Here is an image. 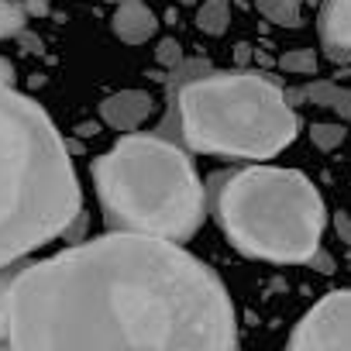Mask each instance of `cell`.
<instances>
[{
	"mask_svg": "<svg viewBox=\"0 0 351 351\" xmlns=\"http://www.w3.org/2000/svg\"><path fill=\"white\" fill-rule=\"evenodd\" d=\"M207 200L224 238L248 258L310 265L320 252L327 210L317 186L296 169L245 165L214 172Z\"/></svg>",
	"mask_w": 351,
	"mask_h": 351,
	"instance_id": "5",
	"label": "cell"
},
{
	"mask_svg": "<svg viewBox=\"0 0 351 351\" xmlns=\"http://www.w3.org/2000/svg\"><path fill=\"white\" fill-rule=\"evenodd\" d=\"M155 62L162 66V69H176L183 62V49H180V42L176 38H162L158 45H155Z\"/></svg>",
	"mask_w": 351,
	"mask_h": 351,
	"instance_id": "16",
	"label": "cell"
},
{
	"mask_svg": "<svg viewBox=\"0 0 351 351\" xmlns=\"http://www.w3.org/2000/svg\"><path fill=\"white\" fill-rule=\"evenodd\" d=\"M286 100L293 107H300V104L324 107V110H334L337 117L351 121V90L334 83V80H313L306 86H293V90H286Z\"/></svg>",
	"mask_w": 351,
	"mask_h": 351,
	"instance_id": "9",
	"label": "cell"
},
{
	"mask_svg": "<svg viewBox=\"0 0 351 351\" xmlns=\"http://www.w3.org/2000/svg\"><path fill=\"white\" fill-rule=\"evenodd\" d=\"M0 80H8V83H14V66H11L8 59H0Z\"/></svg>",
	"mask_w": 351,
	"mask_h": 351,
	"instance_id": "22",
	"label": "cell"
},
{
	"mask_svg": "<svg viewBox=\"0 0 351 351\" xmlns=\"http://www.w3.org/2000/svg\"><path fill=\"white\" fill-rule=\"evenodd\" d=\"M25 8H28L32 18H45L52 11V0H25Z\"/></svg>",
	"mask_w": 351,
	"mask_h": 351,
	"instance_id": "20",
	"label": "cell"
},
{
	"mask_svg": "<svg viewBox=\"0 0 351 351\" xmlns=\"http://www.w3.org/2000/svg\"><path fill=\"white\" fill-rule=\"evenodd\" d=\"M76 134H80V138H93V134H97V124H93V121H86V124H80V128H76Z\"/></svg>",
	"mask_w": 351,
	"mask_h": 351,
	"instance_id": "23",
	"label": "cell"
},
{
	"mask_svg": "<svg viewBox=\"0 0 351 351\" xmlns=\"http://www.w3.org/2000/svg\"><path fill=\"white\" fill-rule=\"evenodd\" d=\"M317 35L330 62H351V0H320Z\"/></svg>",
	"mask_w": 351,
	"mask_h": 351,
	"instance_id": "7",
	"label": "cell"
},
{
	"mask_svg": "<svg viewBox=\"0 0 351 351\" xmlns=\"http://www.w3.org/2000/svg\"><path fill=\"white\" fill-rule=\"evenodd\" d=\"M186 152L162 131H128L110 152L93 158V186L107 228L169 241L193 238L210 200Z\"/></svg>",
	"mask_w": 351,
	"mask_h": 351,
	"instance_id": "4",
	"label": "cell"
},
{
	"mask_svg": "<svg viewBox=\"0 0 351 351\" xmlns=\"http://www.w3.org/2000/svg\"><path fill=\"white\" fill-rule=\"evenodd\" d=\"M289 348H351V289L320 300L293 327Z\"/></svg>",
	"mask_w": 351,
	"mask_h": 351,
	"instance_id": "6",
	"label": "cell"
},
{
	"mask_svg": "<svg viewBox=\"0 0 351 351\" xmlns=\"http://www.w3.org/2000/svg\"><path fill=\"white\" fill-rule=\"evenodd\" d=\"M162 134L190 152L221 158H272L296 138V114L279 80L238 66L217 73L207 59H183L165 76Z\"/></svg>",
	"mask_w": 351,
	"mask_h": 351,
	"instance_id": "3",
	"label": "cell"
},
{
	"mask_svg": "<svg viewBox=\"0 0 351 351\" xmlns=\"http://www.w3.org/2000/svg\"><path fill=\"white\" fill-rule=\"evenodd\" d=\"M18 42H21V49H25V52H42V38H38V35H32L28 28L18 35Z\"/></svg>",
	"mask_w": 351,
	"mask_h": 351,
	"instance_id": "21",
	"label": "cell"
},
{
	"mask_svg": "<svg viewBox=\"0 0 351 351\" xmlns=\"http://www.w3.org/2000/svg\"><path fill=\"white\" fill-rule=\"evenodd\" d=\"M334 231H337V238L344 241V248H348V255H351V214L337 210V214H334Z\"/></svg>",
	"mask_w": 351,
	"mask_h": 351,
	"instance_id": "17",
	"label": "cell"
},
{
	"mask_svg": "<svg viewBox=\"0 0 351 351\" xmlns=\"http://www.w3.org/2000/svg\"><path fill=\"white\" fill-rule=\"evenodd\" d=\"M80 214L69 145L32 97L0 80V269L66 238Z\"/></svg>",
	"mask_w": 351,
	"mask_h": 351,
	"instance_id": "2",
	"label": "cell"
},
{
	"mask_svg": "<svg viewBox=\"0 0 351 351\" xmlns=\"http://www.w3.org/2000/svg\"><path fill=\"white\" fill-rule=\"evenodd\" d=\"M310 138H313V145H317L320 152H334V148H341V145H344L348 131H344V124L317 121V124H310Z\"/></svg>",
	"mask_w": 351,
	"mask_h": 351,
	"instance_id": "15",
	"label": "cell"
},
{
	"mask_svg": "<svg viewBox=\"0 0 351 351\" xmlns=\"http://www.w3.org/2000/svg\"><path fill=\"white\" fill-rule=\"evenodd\" d=\"M231 25V0H204L197 11V28L204 35H224Z\"/></svg>",
	"mask_w": 351,
	"mask_h": 351,
	"instance_id": "11",
	"label": "cell"
},
{
	"mask_svg": "<svg viewBox=\"0 0 351 351\" xmlns=\"http://www.w3.org/2000/svg\"><path fill=\"white\" fill-rule=\"evenodd\" d=\"M234 306L210 265L169 238L110 231L0 269V348H234Z\"/></svg>",
	"mask_w": 351,
	"mask_h": 351,
	"instance_id": "1",
	"label": "cell"
},
{
	"mask_svg": "<svg viewBox=\"0 0 351 351\" xmlns=\"http://www.w3.org/2000/svg\"><path fill=\"white\" fill-rule=\"evenodd\" d=\"M155 110V100L152 93L145 90H121V93H110L104 104H100V121L114 131H138Z\"/></svg>",
	"mask_w": 351,
	"mask_h": 351,
	"instance_id": "8",
	"label": "cell"
},
{
	"mask_svg": "<svg viewBox=\"0 0 351 351\" xmlns=\"http://www.w3.org/2000/svg\"><path fill=\"white\" fill-rule=\"evenodd\" d=\"M110 28H114V35H117L121 42L141 45V42H148V38L155 35L158 18L152 14V8L145 4V0H121L117 11H114V18H110Z\"/></svg>",
	"mask_w": 351,
	"mask_h": 351,
	"instance_id": "10",
	"label": "cell"
},
{
	"mask_svg": "<svg viewBox=\"0 0 351 351\" xmlns=\"http://www.w3.org/2000/svg\"><path fill=\"white\" fill-rule=\"evenodd\" d=\"M306 4H320V0H306Z\"/></svg>",
	"mask_w": 351,
	"mask_h": 351,
	"instance_id": "25",
	"label": "cell"
},
{
	"mask_svg": "<svg viewBox=\"0 0 351 351\" xmlns=\"http://www.w3.org/2000/svg\"><path fill=\"white\" fill-rule=\"evenodd\" d=\"M114 4H121V0H114Z\"/></svg>",
	"mask_w": 351,
	"mask_h": 351,
	"instance_id": "26",
	"label": "cell"
},
{
	"mask_svg": "<svg viewBox=\"0 0 351 351\" xmlns=\"http://www.w3.org/2000/svg\"><path fill=\"white\" fill-rule=\"evenodd\" d=\"M28 8L21 0H0V38H18L28 28Z\"/></svg>",
	"mask_w": 351,
	"mask_h": 351,
	"instance_id": "13",
	"label": "cell"
},
{
	"mask_svg": "<svg viewBox=\"0 0 351 351\" xmlns=\"http://www.w3.org/2000/svg\"><path fill=\"white\" fill-rule=\"evenodd\" d=\"M252 59H255V45H248V42L234 45V62L238 66H252Z\"/></svg>",
	"mask_w": 351,
	"mask_h": 351,
	"instance_id": "19",
	"label": "cell"
},
{
	"mask_svg": "<svg viewBox=\"0 0 351 351\" xmlns=\"http://www.w3.org/2000/svg\"><path fill=\"white\" fill-rule=\"evenodd\" d=\"M300 8H303V0H258L262 18L279 25V28H296L300 25Z\"/></svg>",
	"mask_w": 351,
	"mask_h": 351,
	"instance_id": "12",
	"label": "cell"
},
{
	"mask_svg": "<svg viewBox=\"0 0 351 351\" xmlns=\"http://www.w3.org/2000/svg\"><path fill=\"white\" fill-rule=\"evenodd\" d=\"M334 265H337V262H334V255H330V252H324V248L310 258V269H313V272H324V276H330V272H334Z\"/></svg>",
	"mask_w": 351,
	"mask_h": 351,
	"instance_id": "18",
	"label": "cell"
},
{
	"mask_svg": "<svg viewBox=\"0 0 351 351\" xmlns=\"http://www.w3.org/2000/svg\"><path fill=\"white\" fill-rule=\"evenodd\" d=\"M279 69L289 76H317V52L313 49H289L279 59Z\"/></svg>",
	"mask_w": 351,
	"mask_h": 351,
	"instance_id": "14",
	"label": "cell"
},
{
	"mask_svg": "<svg viewBox=\"0 0 351 351\" xmlns=\"http://www.w3.org/2000/svg\"><path fill=\"white\" fill-rule=\"evenodd\" d=\"M176 4H186V8H190V4H193V0H176Z\"/></svg>",
	"mask_w": 351,
	"mask_h": 351,
	"instance_id": "24",
	"label": "cell"
}]
</instances>
